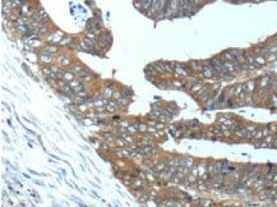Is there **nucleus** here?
I'll return each instance as SVG.
<instances>
[{
	"mask_svg": "<svg viewBox=\"0 0 277 207\" xmlns=\"http://www.w3.org/2000/svg\"><path fill=\"white\" fill-rule=\"evenodd\" d=\"M110 37H109L107 33H101L100 36L96 37V42H97V46L100 47H107L109 45H110Z\"/></svg>",
	"mask_w": 277,
	"mask_h": 207,
	"instance_id": "nucleus-4",
	"label": "nucleus"
},
{
	"mask_svg": "<svg viewBox=\"0 0 277 207\" xmlns=\"http://www.w3.org/2000/svg\"><path fill=\"white\" fill-rule=\"evenodd\" d=\"M275 191H276V193H277V185H276V188H275Z\"/></svg>",
	"mask_w": 277,
	"mask_h": 207,
	"instance_id": "nucleus-47",
	"label": "nucleus"
},
{
	"mask_svg": "<svg viewBox=\"0 0 277 207\" xmlns=\"http://www.w3.org/2000/svg\"><path fill=\"white\" fill-rule=\"evenodd\" d=\"M105 139H106L109 143H115V141H116V137H115L113 133H105Z\"/></svg>",
	"mask_w": 277,
	"mask_h": 207,
	"instance_id": "nucleus-30",
	"label": "nucleus"
},
{
	"mask_svg": "<svg viewBox=\"0 0 277 207\" xmlns=\"http://www.w3.org/2000/svg\"><path fill=\"white\" fill-rule=\"evenodd\" d=\"M138 129H139V133L144 134V133L147 132V129H148V124H146V123H141V124H139V127H138Z\"/></svg>",
	"mask_w": 277,
	"mask_h": 207,
	"instance_id": "nucleus-34",
	"label": "nucleus"
},
{
	"mask_svg": "<svg viewBox=\"0 0 277 207\" xmlns=\"http://www.w3.org/2000/svg\"><path fill=\"white\" fill-rule=\"evenodd\" d=\"M263 137H264V134H263V131H262V129H258L257 132L253 133V139H252V141L257 143V142H259V141H262Z\"/></svg>",
	"mask_w": 277,
	"mask_h": 207,
	"instance_id": "nucleus-23",
	"label": "nucleus"
},
{
	"mask_svg": "<svg viewBox=\"0 0 277 207\" xmlns=\"http://www.w3.org/2000/svg\"><path fill=\"white\" fill-rule=\"evenodd\" d=\"M181 207H192V205H190V203H183V205H181Z\"/></svg>",
	"mask_w": 277,
	"mask_h": 207,
	"instance_id": "nucleus-46",
	"label": "nucleus"
},
{
	"mask_svg": "<svg viewBox=\"0 0 277 207\" xmlns=\"http://www.w3.org/2000/svg\"><path fill=\"white\" fill-rule=\"evenodd\" d=\"M197 203L201 207H211L212 206V201H211V199H198Z\"/></svg>",
	"mask_w": 277,
	"mask_h": 207,
	"instance_id": "nucleus-27",
	"label": "nucleus"
},
{
	"mask_svg": "<svg viewBox=\"0 0 277 207\" xmlns=\"http://www.w3.org/2000/svg\"><path fill=\"white\" fill-rule=\"evenodd\" d=\"M156 128L159 129V131H160V129H164V128H165V124H164V123H160V122H159V123H157V125H156Z\"/></svg>",
	"mask_w": 277,
	"mask_h": 207,
	"instance_id": "nucleus-44",
	"label": "nucleus"
},
{
	"mask_svg": "<svg viewBox=\"0 0 277 207\" xmlns=\"http://www.w3.org/2000/svg\"><path fill=\"white\" fill-rule=\"evenodd\" d=\"M147 133H149V134H156V133H159V129H157L156 127H151V125H148Z\"/></svg>",
	"mask_w": 277,
	"mask_h": 207,
	"instance_id": "nucleus-39",
	"label": "nucleus"
},
{
	"mask_svg": "<svg viewBox=\"0 0 277 207\" xmlns=\"http://www.w3.org/2000/svg\"><path fill=\"white\" fill-rule=\"evenodd\" d=\"M63 38H64V37H63V32H60V31H56V32H52L51 35H49V36L46 37V41L49 44L55 45V44L60 42Z\"/></svg>",
	"mask_w": 277,
	"mask_h": 207,
	"instance_id": "nucleus-3",
	"label": "nucleus"
},
{
	"mask_svg": "<svg viewBox=\"0 0 277 207\" xmlns=\"http://www.w3.org/2000/svg\"><path fill=\"white\" fill-rule=\"evenodd\" d=\"M85 69V66L83 65H80V64H74V65H72L70 68H69V71H70L73 74H75V76H78L80 72Z\"/></svg>",
	"mask_w": 277,
	"mask_h": 207,
	"instance_id": "nucleus-21",
	"label": "nucleus"
},
{
	"mask_svg": "<svg viewBox=\"0 0 277 207\" xmlns=\"http://www.w3.org/2000/svg\"><path fill=\"white\" fill-rule=\"evenodd\" d=\"M198 177H195V175H193V174H190L189 173L187 177H185V179H184V182H183V184L185 185V187H190V185H193V184H195L197 183V179Z\"/></svg>",
	"mask_w": 277,
	"mask_h": 207,
	"instance_id": "nucleus-12",
	"label": "nucleus"
},
{
	"mask_svg": "<svg viewBox=\"0 0 277 207\" xmlns=\"http://www.w3.org/2000/svg\"><path fill=\"white\" fill-rule=\"evenodd\" d=\"M105 109L109 113H116L119 110V104H116L115 101H109V104L105 106Z\"/></svg>",
	"mask_w": 277,
	"mask_h": 207,
	"instance_id": "nucleus-15",
	"label": "nucleus"
},
{
	"mask_svg": "<svg viewBox=\"0 0 277 207\" xmlns=\"http://www.w3.org/2000/svg\"><path fill=\"white\" fill-rule=\"evenodd\" d=\"M257 82L254 79H250L248 82H245V92L247 93H254V91L257 90Z\"/></svg>",
	"mask_w": 277,
	"mask_h": 207,
	"instance_id": "nucleus-10",
	"label": "nucleus"
},
{
	"mask_svg": "<svg viewBox=\"0 0 277 207\" xmlns=\"http://www.w3.org/2000/svg\"><path fill=\"white\" fill-rule=\"evenodd\" d=\"M82 91H86V86L83 85V83H80V85H79L78 87H75V88H74V92H75V93L82 92Z\"/></svg>",
	"mask_w": 277,
	"mask_h": 207,
	"instance_id": "nucleus-40",
	"label": "nucleus"
},
{
	"mask_svg": "<svg viewBox=\"0 0 277 207\" xmlns=\"http://www.w3.org/2000/svg\"><path fill=\"white\" fill-rule=\"evenodd\" d=\"M60 77H61V79L65 81V82H72V81H74V74H73L70 71L60 72Z\"/></svg>",
	"mask_w": 277,
	"mask_h": 207,
	"instance_id": "nucleus-17",
	"label": "nucleus"
},
{
	"mask_svg": "<svg viewBox=\"0 0 277 207\" xmlns=\"http://www.w3.org/2000/svg\"><path fill=\"white\" fill-rule=\"evenodd\" d=\"M120 137L128 143V145H129V143H133V142H134V136L129 134V133H121Z\"/></svg>",
	"mask_w": 277,
	"mask_h": 207,
	"instance_id": "nucleus-26",
	"label": "nucleus"
},
{
	"mask_svg": "<svg viewBox=\"0 0 277 207\" xmlns=\"http://www.w3.org/2000/svg\"><path fill=\"white\" fill-rule=\"evenodd\" d=\"M130 187L133 189H147L148 188V183H147V180H143L139 177H134L132 179V183H130Z\"/></svg>",
	"mask_w": 277,
	"mask_h": 207,
	"instance_id": "nucleus-2",
	"label": "nucleus"
},
{
	"mask_svg": "<svg viewBox=\"0 0 277 207\" xmlns=\"http://www.w3.org/2000/svg\"><path fill=\"white\" fill-rule=\"evenodd\" d=\"M146 206L147 207H157V201L156 199H148V201L146 202Z\"/></svg>",
	"mask_w": 277,
	"mask_h": 207,
	"instance_id": "nucleus-37",
	"label": "nucleus"
},
{
	"mask_svg": "<svg viewBox=\"0 0 277 207\" xmlns=\"http://www.w3.org/2000/svg\"><path fill=\"white\" fill-rule=\"evenodd\" d=\"M245 129H247L249 133H254L258 131V127H257V124H247L245 125Z\"/></svg>",
	"mask_w": 277,
	"mask_h": 207,
	"instance_id": "nucleus-31",
	"label": "nucleus"
},
{
	"mask_svg": "<svg viewBox=\"0 0 277 207\" xmlns=\"http://www.w3.org/2000/svg\"><path fill=\"white\" fill-rule=\"evenodd\" d=\"M271 81H272V76L271 74L261 77L259 81H258V83H257L258 88H269V86H271Z\"/></svg>",
	"mask_w": 277,
	"mask_h": 207,
	"instance_id": "nucleus-5",
	"label": "nucleus"
},
{
	"mask_svg": "<svg viewBox=\"0 0 277 207\" xmlns=\"http://www.w3.org/2000/svg\"><path fill=\"white\" fill-rule=\"evenodd\" d=\"M79 50L82 51H87V52H94V45L93 41L91 40L90 37H82L79 40V45L77 46Z\"/></svg>",
	"mask_w": 277,
	"mask_h": 207,
	"instance_id": "nucleus-1",
	"label": "nucleus"
},
{
	"mask_svg": "<svg viewBox=\"0 0 277 207\" xmlns=\"http://www.w3.org/2000/svg\"><path fill=\"white\" fill-rule=\"evenodd\" d=\"M271 147H273V148H277V136L275 137V139H273V143H272Z\"/></svg>",
	"mask_w": 277,
	"mask_h": 207,
	"instance_id": "nucleus-45",
	"label": "nucleus"
},
{
	"mask_svg": "<svg viewBox=\"0 0 277 207\" xmlns=\"http://www.w3.org/2000/svg\"><path fill=\"white\" fill-rule=\"evenodd\" d=\"M75 45L74 40H73V37L68 36V37H64L63 40L59 42V46H68V47H73Z\"/></svg>",
	"mask_w": 277,
	"mask_h": 207,
	"instance_id": "nucleus-14",
	"label": "nucleus"
},
{
	"mask_svg": "<svg viewBox=\"0 0 277 207\" xmlns=\"http://www.w3.org/2000/svg\"><path fill=\"white\" fill-rule=\"evenodd\" d=\"M114 92H115V90H114V87L113 86H110V87H105L104 88V91H102V97L104 99H110V97H113V95H114Z\"/></svg>",
	"mask_w": 277,
	"mask_h": 207,
	"instance_id": "nucleus-16",
	"label": "nucleus"
},
{
	"mask_svg": "<svg viewBox=\"0 0 277 207\" xmlns=\"http://www.w3.org/2000/svg\"><path fill=\"white\" fill-rule=\"evenodd\" d=\"M128 143L124 141L123 138H116V141H115V146L116 147H120V148H123V147H127Z\"/></svg>",
	"mask_w": 277,
	"mask_h": 207,
	"instance_id": "nucleus-33",
	"label": "nucleus"
},
{
	"mask_svg": "<svg viewBox=\"0 0 277 207\" xmlns=\"http://www.w3.org/2000/svg\"><path fill=\"white\" fill-rule=\"evenodd\" d=\"M267 104L271 105V107L273 109V110H277V95L275 92H271V93H268V96H267Z\"/></svg>",
	"mask_w": 277,
	"mask_h": 207,
	"instance_id": "nucleus-13",
	"label": "nucleus"
},
{
	"mask_svg": "<svg viewBox=\"0 0 277 207\" xmlns=\"http://www.w3.org/2000/svg\"><path fill=\"white\" fill-rule=\"evenodd\" d=\"M27 45L31 47H38V46H42V41L40 38H32V40L27 41Z\"/></svg>",
	"mask_w": 277,
	"mask_h": 207,
	"instance_id": "nucleus-24",
	"label": "nucleus"
},
{
	"mask_svg": "<svg viewBox=\"0 0 277 207\" xmlns=\"http://www.w3.org/2000/svg\"><path fill=\"white\" fill-rule=\"evenodd\" d=\"M83 123H85V125H91L93 122L91 119H83Z\"/></svg>",
	"mask_w": 277,
	"mask_h": 207,
	"instance_id": "nucleus-43",
	"label": "nucleus"
},
{
	"mask_svg": "<svg viewBox=\"0 0 277 207\" xmlns=\"http://www.w3.org/2000/svg\"><path fill=\"white\" fill-rule=\"evenodd\" d=\"M253 191L255 193H259L261 191H263L266 187H264V178H263V175L262 177H259L258 179H255V182H254V184H253Z\"/></svg>",
	"mask_w": 277,
	"mask_h": 207,
	"instance_id": "nucleus-8",
	"label": "nucleus"
},
{
	"mask_svg": "<svg viewBox=\"0 0 277 207\" xmlns=\"http://www.w3.org/2000/svg\"><path fill=\"white\" fill-rule=\"evenodd\" d=\"M167 167V161L165 159H160L159 161H156L155 162V167H153V171H155V174H157V177H159V174H161L162 171Z\"/></svg>",
	"mask_w": 277,
	"mask_h": 207,
	"instance_id": "nucleus-6",
	"label": "nucleus"
},
{
	"mask_svg": "<svg viewBox=\"0 0 277 207\" xmlns=\"http://www.w3.org/2000/svg\"><path fill=\"white\" fill-rule=\"evenodd\" d=\"M72 63H73V59H72V58H64V59H63V61L60 63V65H61V66H72V65H73Z\"/></svg>",
	"mask_w": 277,
	"mask_h": 207,
	"instance_id": "nucleus-32",
	"label": "nucleus"
},
{
	"mask_svg": "<svg viewBox=\"0 0 277 207\" xmlns=\"http://www.w3.org/2000/svg\"><path fill=\"white\" fill-rule=\"evenodd\" d=\"M243 104H247V105H250V104H254V97H253V93H245L243 101H241Z\"/></svg>",
	"mask_w": 277,
	"mask_h": 207,
	"instance_id": "nucleus-25",
	"label": "nucleus"
},
{
	"mask_svg": "<svg viewBox=\"0 0 277 207\" xmlns=\"http://www.w3.org/2000/svg\"><path fill=\"white\" fill-rule=\"evenodd\" d=\"M130 124L132 123H129L128 120H121V122H119V128H128Z\"/></svg>",
	"mask_w": 277,
	"mask_h": 207,
	"instance_id": "nucleus-38",
	"label": "nucleus"
},
{
	"mask_svg": "<svg viewBox=\"0 0 277 207\" xmlns=\"http://www.w3.org/2000/svg\"><path fill=\"white\" fill-rule=\"evenodd\" d=\"M153 68L156 69L157 73H160V74H166V69H165V64L164 61H157L155 64H152Z\"/></svg>",
	"mask_w": 277,
	"mask_h": 207,
	"instance_id": "nucleus-19",
	"label": "nucleus"
},
{
	"mask_svg": "<svg viewBox=\"0 0 277 207\" xmlns=\"http://www.w3.org/2000/svg\"><path fill=\"white\" fill-rule=\"evenodd\" d=\"M141 3H142V12L148 13V10L151 9V6H152L153 0H142Z\"/></svg>",
	"mask_w": 277,
	"mask_h": 207,
	"instance_id": "nucleus-22",
	"label": "nucleus"
},
{
	"mask_svg": "<svg viewBox=\"0 0 277 207\" xmlns=\"http://www.w3.org/2000/svg\"><path fill=\"white\" fill-rule=\"evenodd\" d=\"M52 60H54V58H52L51 55H49V54H40V61L42 63V64H51Z\"/></svg>",
	"mask_w": 277,
	"mask_h": 207,
	"instance_id": "nucleus-20",
	"label": "nucleus"
},
{
	"mask_svg": "<svg viewBox=\"0 0 277 207\" xmlns=\"http://www.w3.org/2000/svg\"><path fill=\"white\" fill-rule=\"evenodd\" d=\"M80 85V82H79V81H72V82H69V86H70L72 87V88H73V91H74V88H75V87H78Z\"/></svg>",
	"mask_w": 277,
	"mask_h": 207,
	"instance_id": "nucleus-42",
	"label": "nucleus"
},
{
	"mask_svg": "<svg viewBox=\"0 0 277 207\" xmlns=\"http://www.w3.org/2000/svg\"><path fill=\"white\" fill-rule=\"evenodd\" d=\"M58 52V46L56 45H52V44H49L46 46H44V49L41 51H37L36 54H49V55H54Z\"/></svg>",
	"mask_w": 277,
	"mask_h": 207,
	"instance_id": "nucleus-7",
	"label": "nucleus"
},
{
	"mask_svg": "<svg viewBox=\"0 0 277 207\" xmlns=\"http://www.w3.org/2000/svg\"><path fill=\"white\" fill-rule=\"evenodd\" d=\"M180 166H185V167H188V169H192V167L194 166V159H193V157H188V156L181 157Z\"/></svg>",
	"mask_w": 277,
	"mask_h": 207,
	"instance_id": "nucleus-11",
	"label": "nucleus"
},
{
	"mask_svg": "<svg viewBox=\"0 0 277 207\" xmlns=\"http://www.w3.org/2000/svg\"><path fill=\"white\" fill-rule=\"evenodd\" d=\"M268 125V128H269V132L271 133H277V124H275V123H271V124H267Z\"/></svg>",
	"mask_w": 277,
	"mask_h": 207,
	"instance_id": "nucleus-36",
	"label": "nucleus"
},
{
	"mask_svg": "<svg viewBox=\"0 0 277 207\" xmlns=\"http://www.w3.org/2000/svg\"><path fill=\"white\" fill-rule=\"evenodd\" d=\"M167 83H169V88H174V90L185 88V86H187V82H184V81H179V79L167 81Z\"/></svg>",
	"mask_w": 277,
	"mask_h": 207,
	"instance_id": "nucleus-9",
	"label": "nucleus"
},
{
	"mask_svg": "<svg viewBox=\"0 0 277 207\" xmlns=\"http://www.w3.org/2000/svg\"><path fill=\"white\" fill-rule=\"evenodd\" d=\"M275 134L273 133H271V134H268V136H266V137H263V142H266L268 146H272V143H273V139H275Z\"/></svg>",
	"mask_w": 277,
	"mask_h": 207,
	"instance_id": "nucleus-29",
	"label": "nucleus"
},
{
	"mask_svg": "<svg viewBox=\"0 0 277 207\" xmlns=\"http://www.w3.org/2000/svg\"><path fill=\"white\" fill-rule=\"evenodd\" d=\"M243 92H245V83H238V85L235 86L234 97H239Z\"/></svg>",
	"mask_w": 277,
	"mask_h": 207,
	"instance_id": "nucleus-18",
	"label": "nucleus"
},
{
	"mask_svg": "<svg viewBox=\"0 0 277 207\" xmlns=\"http://www.w3.org/2000/svg\"><path fill=\"white\" fill-rule=\"evenodd\" d=\"M118 104H119V106H127V105L129 104L128 97H121V99H119V100H118Z\"/></svg>",
	"mask_w": 277,
	"mask_h": 207,
	"instance_id": "nucleus-35",
	"label": "nucleus"
},
{
	"mask_svg": "<svg viewBox=\"0 0 277 207\" xmlns=\"http://www.w3.org/2000/svg\"><path fill=\"white\" fill-rule=\"evenodd\" d=\"M121 97H123V95H121V91H115V92H114V95H113V99L114 100H119V99H121Z\"/></svg>",
	"mask_w": 277,
	"mask_h": 207,
	"instance_id": "nucleus-41",
	"label": "nucleus"
},
{
	"mask_svg": "<svg viewBox=\"0 0 277 207\" xmlns=\"http://www.w3.org/2000/svg\"><path fill=\"white\" fill-rule=\"evenodd\" d=\"M87 110H88V105H87L86 102H85V104H79V105H77V113L85 114Z\"/></svg>",
	"mask_w": 277,
	"mask_h": 207,
	"instance_id": "nucleus-28",
	"label": "nucleus"
}]
</instances>
